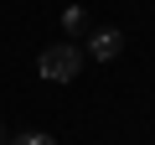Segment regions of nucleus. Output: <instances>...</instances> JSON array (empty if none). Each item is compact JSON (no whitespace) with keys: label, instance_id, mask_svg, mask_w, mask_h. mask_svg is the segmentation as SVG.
Segmentation results:
<instances>
[{"label":"nucleus","instance_id":"obj_1","mask_svg":"<svg viewBox=\"0 0 155 145\" xmlns=\"http://www.w3.org/2000/svg\"><path fill=\"white\" fill-rule=\"evenodd\" d=\"M78 67H83V52H78L72 42H52V47L36 57V72H41L47 83H72Z\"/></svg>","mask_w":155,"mask_h":145},{"label":"nucleus","instance_id":"obj_2","mask_svg":"<svg viewBox=\"0 0 155 145\" xmlns=\"http://www.w3.org/2000/svg\"><path fill=\"white\" fill-rule=\"evenodd\" d=\"M124 52V31H114V26H98L93 36H88V57H98V62H114Z\"/></svg>","mask_w":155,"mask_h":145},{"label":"nucleus","instance_id":"obj_3","mask_svg":"<svg viewBox=\"0 0 155 145\" xmlns=\"http://www.w3.org/2000/svg\"><path fill=\"white\" fill-rule=\"evenodd\" d=\"M62 31H67V36H83V31H88V11H83V5H67V11H62Z\"/></svg>","mask_w":155,"mask_h":145},{"label":"nucleus","instance_id":"obj_4","mask_svg":"<svg viewBox=\"0 0 155 145\" xmlns=\"http://www.w3.org/2000/svg\"><path fill=\"white\" fill-rule=\"evenodd\" d=\"M11 145H57V135H47V130H21V135H11Z\"/></svg>","mask_w":155,"mask_h":145},{"label":"nucleus","instance_id":"obj_5","mask_svg":"<svg viewBox=\"0 0 155 145\" xmlns=\"http://www.w3.org/2000/svg\"><path fill=\"white\" fill-rule=\"evenodd\" d=\"M0 145H11V130H5V124H0Z\"/></svg>","mask_w":155,"mask_h":145}]
</instances>
